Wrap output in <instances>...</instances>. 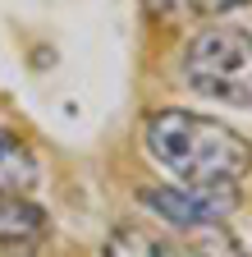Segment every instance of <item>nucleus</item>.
Listing matches in <instances>:
<instances>
[{"mask_svg":"<svg viewBox=\"0 0 252 257\" xmlns=\"http://www.w3.org/2000/svg\"><path fill=\"white\" fill-rule=\"evenodd\" d=\"M142 143L170 175H179V184H238L252 170V143L197 110H156L142 128Z\"/></svg>","mask_w":252,"mask_h":257,"instance_id":"1","label":"nucleus"},{"mask_svg":"<svg viewBox=\"0 0 252 257\" xmlns=\"http://www.w3.org/2000/svg\"><path fill=\"white\" fill-rule=\"evenodd\" d=\"M183 83L225 106H252V32L215 23L183 51Z\"/></svg>","mask_w":252,"mask_h":257,"instance_id":"2","label":"nucleus"},{"mask_svg":"<svg viewBox=\"0 0 252 257\" xmlns=\"http://www.w3.org/2000/svg\"><path fill=\"white\" fill-rule=\"evenodd\" d=\"M138 202L161 220L179 225L183 234H193L220 225L238 207V184H165V188H142Z\"/></svg>","mask_w":252,"mask_h":257,"instance_id":"3","label":"nucleus"},{"mask_svg":"<svg viewBox=\"0 0 252 257\" xmlns=\"http://www.w3.org/2000/svg\"><path fill=\"white\" fill-rule=\"evenodd\" d=\"M46 239V211L28 198H0V248L28 257Z\"/></svg>","mask_w":252,"mask_h":257,"instance_id":"4","label":"nucleus"},{"mask_svg":"<svg viewBox=\"0 0 252 257\" xmlns=\"http://www.w3.org/2000/svg\"><path fill=\"white\" fill-rule=\"evenodd\" d=\"M42 170H37V156L14 128H0V198H28L37 188Z\"/></svg>","mask_w":252,"mask_h":257,"instance_id":"5","label":"nucleus"},{"mask_svg":"<svg viewBox=\"0 0 252 257\" xmlns=\"http://www.w3.org/2000/svg\"><path fill=\"white\" fill-rule=\"evenodd\" d=\"M101 257H179V248L151 225H119L106 239Z\"/></svg>","mask_w":252,"mask_h":257,"instance_id":"6","label":"nucleus"},{"mask_svg":"<svg viewBox=\"0 0 252 257\" xmlns=\"http://www.w3.org/2000/svg\"><path fill=\"white\" fill-rule=\"evenodd\" d=\"M179 257H247V248L225 230V225H211V230H193L188 234Z\"/></svg>","mask_w":252,"mask_h":257,"instance_id":"7","label":"nucleus"},{"mask_svg":"<svg viewBox=\"0 0 252 257\" xmlns=\"http://www.w3.org/2000/svg\"><path fill=\"white\" fill-rule=\"evenodd\" d=\"M238 5H247V0H193V10H202V14H229Z\"/></svg>","mask_w":252,"mask_h":257,"instance_id":"8","label":"nucleus"},{"mask_svg":"<svg viewBox=\"0 0 252 257\" xmlns=\"http://www.w3.org/2000/svg\"><path fill=\"white\" fill-rule=\"evenodd\" d=\"M151 10L156 14H183V10H193V0H151Z\"/></svg>","mask_w":252,"mask_h":257,"instance_id":"9","label":"nucleus"}]
</instances>
